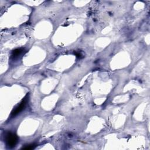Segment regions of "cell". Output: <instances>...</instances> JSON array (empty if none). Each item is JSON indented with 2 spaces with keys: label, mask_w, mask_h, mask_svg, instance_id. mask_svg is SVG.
Listing matches in <instances>:
<instances>
[{
  "label": "cell",
  "mask_w": 150,
  "mask_h": 150,
  "mask_svg": "<svg viewBox=\"0 0 150 150\" xmlns=\"http://www.w3.org/2000/svg\"><path fill=\"white\" fill-rule=\"evenodd\" d=\"M4 138H5L6 144L9 148L14 147L17 144L18 140L17 136L11 132L6 133L4 136Z\"/></svg>",
  "instance_id": "cell-1"
},
{
  "label": "cell",
  "mask_w": 150,
  "mask_h": 150,
  "mask_svg": "<svg viewBox=\"0 0 150 150\" xmlns=\"http://www.w3.org/2000/svg\"><path fill=\"white\" fill-rule=\"evenodd\" d=\"M22 52V50L21 49H15V51H13V56H17L21 54Z\"/></svg>",
  "instance_id": "cell-3"
},
{
  "label": "cell",
  "mask_w": 150,
  "mask_h": 150,
  "mask_svg": "<svg viewBox=\"0 0 150 150\" xmlns=\"http://www.w3.org/2000/svg\"><path fill=\"white\" fill-rule=\"evenodd\" d=\"M35 144H31V145H28L25 147H24V149H26V150H30V149H32L33 148H35Z\"/></svg>",
  "instance_id": "cell-4"
},
{
  "label": "cell",
  "mask_w": 150,
  "mask_h": 150,
  "mask_svg": "<svg viewBox=\"0 0 150 150\" xmlns=\"http://www.w3.org/2000/svg\"><path fill=\"white\" fill-rule=\"evenodd\" d=\"M27 97V96H26L25 98L24 99L22 100V102L21 103H20L19 106H18L17 108L12 112L11 116H12V117H15V116H16L17 115H18L20 112L23 110V109H24L25 107V106H26V102H27L28 98V97Z\"/></svg>",
  "instance_id": "cell-2"
}]
</instances>
